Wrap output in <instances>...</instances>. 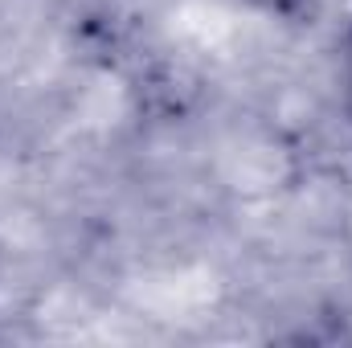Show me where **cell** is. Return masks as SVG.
<instances>
[{
    "instance_id": "obj_1",
    "label": "cell",
    "mask_w": 352,
    "mask_h": 348,
    "mask_svg": "<svg viewBox=\"0 0 352 348\" xmlns=\"http://www.w3.org/2000/svg\"><path fill=\"white\" fill-rule=\"evenodd\" d=\"M250 4H258L266 12H278V17H295L307 8V0H250Z\"/></svg>"
}]
</instances>
